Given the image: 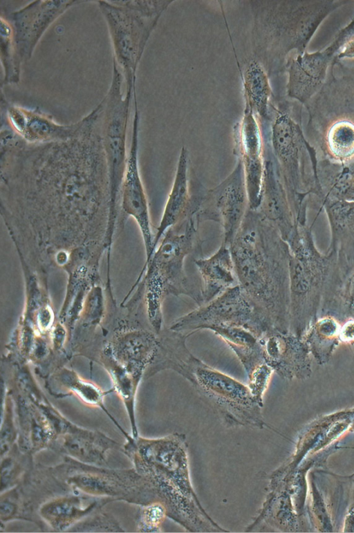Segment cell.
I'll return each mask as SVG.
<instances>
[{"label":"cell","mask_w":354,"mask_h":533,"mask_svg":"<svg viewBox=\"0 0 354 533\" xmlns=\"http://www.w3.org/2000/svg\"><path fill=\"white\" fill-rule=\"evenodd\" d=\"M107 22L115 53L114 59L122 70L126 91L134 88L136 71L146 40L140 11L124 1H99Z\"/></svg>","instance_id":"obj_9"},{"label":"cell","mask_w":354,"mask_h":533,"mask_svg":"<svg viewBox=\"0 0 354 533\" xmlns=\"http://www.w3.org/2000/svg\"><path fill=\"white\" fill-rule=\"evenodd\" d=\"M16 415L12 410L5 408L1 413V457L3 456L17 442L18 429Z\"/></svg>","instance_id":"obj_33"},{"label":"cell","mask_w":354,"mask_h":533,"mask_svg":"<svg viewBox=\"0 0 354 533\" xmlns=\"http://www.w3.org/2000/svg\"><path fill=\"white\" fill-rule=\"evenodd\" d=\"M75 1H35L12 12L15 42L21 62L31 57L46 30Z\"/></svg>","instance_id":"obj_13"},{"label":"cell","mask_w":354,"mask_h":533,"mask_svg":"<svg viewBox=\"0 0 354 533\" xmlns=\"http://www.w3.org/2000/svg\"><path fill=\"white\" fill-rule=\"evenodd\" d=\"M57 480L69 490L139 505L152 502L156 494L152 483L135 468L109 469L65 456L50 467Z\"/></svg>","instance_id":"obj_6"},{"label":"cell","mask_w":354,"mask_h":533,"mask_svg":"<svg viewBox=\"0 0 354 533\" xmlns=\"http://www.w3.org/2000/svg\"><path fill=\"white\" fill-rule=\"evenodd\" d=\"M203 189L201 183L191 178L189 155L183 147L177 163L174 183L154 235V252L169 228L189 214H196Z\"/></svg>","instance_id":"obj_12"},{"label":"cell","mask_w":354,"mask_h":533,"mask_svg":"<svg viewBox=\"0 0 354 533\" xmlns=\"http://www.w3.org/2000/svg\"><path fill=\"white\" fill-rule=\"evenodd\" d=\"M330 53L327 50L306 54L293 62L289 84L292 96L304 101L315 91L324 80Z\"/></svg>","instance_id":"obj_23"},{"label":"cell","mask_w":354,"mask_h":533,"mask_svg":"<svg viewBox=\"0 0 354 533\" xmlns=\"http://www.w3.org/2000/svg\"><path fill=\"white\" fill-rule=\"evenodd\" d=\"M217 326L241 327L259 338L275 331L265 312L239 284L178 317L171 323L169 329L189 337L198 330H209Z\"/></svg>","instance_id":"obj_7"},{"label":"cell","mask_w":354,"mask_h":533,"mask_svg":"<svg viewBox=\"0 0 354 533\" xmlns=\"http://www.w3.org/2000/svg\"><path fill=\"white\" fill-rule=\"evenodd\" d=\"M249 209L243 166L238 160L231 174L215 187L204 189L195 218L209 221L222 227V243L230 247Z\"/></svg>","instance_id":"obj_8"},{"label":"cell","mask_w":354,"mask_h":533,"mask_svg":"<svg viewBox=\"0 0 354 533\" xmlns=\"http://www.w3.org/2000/svg\"><path fill=\"white\" fill-rule=\"evenodd\" d=\"M317 178L322 203L326 200L354 202V161L341 163L318 159Z\"/></svg>","instance_id":"obj_24"},{"label":"cell","mask_w":354,"mask_h":533,"mask_svg":"<svg viewBox=\"0 0 354 533\" xmlns=\"http://www.w3.org/2000/svg\"><path fill=\"white\" fill-rule=\"evenodd\" d=\"M119 446L100 431L74 424L56 439L50 449L84 463L104 466L108 452Z\"/></svg>","instance_id":"obj_18"},{"label":"cell","mask_w":354,"mask_h":533,"mask_svg":"<svg viewBox=\"0 0 354 533\" xmlns=\"http://www.w3.org/2000/svg\"><path fill=\"white\" fill-rule=\"evenodd\" d=\"M6 117L7 124L30 144L67 140L74 136L84 122L83 118L69 125L59 124L39 110L16 105L7 108Z\"/></svg>","instance_id":"obj_16"},{"label":"cell","mask_w":354,"mask_h":533,"mask_svg":"<svg viewBox=\"0 0 354 533\" xmlns=\"http://www.w3.org/2000/svg\"><path fill=\"white\" fill-rule=\"evenodd\" d=\"M246 88L251 101L261 111L266 106L269 90L267 79L257 64H251L247 73Z\"/></svg>","instance_id":"obj_29"},{"label":"cell","mask_w":354,"mask_h":533,"mask_svg":"<svg viewBox=\"0 0 354 533\" xmlns=\"http://www.w3.org/2000/svg\"><path fill=\"white\" fill-rule=\"evenodd\" d=\"M340 340L348 344H354V319L344 322L340 327Z\"/></svg>","instance_id":"obj_34"},{"label":"cell","mask_w":354,"mask_h":533,"mask_svg":"<svg viewBox=\"0 0 354 533\" xmlns=\"http://www.w3.org/2000/svg\"><path fill=\"white\" fill-rule=\"evenodd\" d=\"M339 323L331 317H320L302 337L319 364L328 362L339 344Z\"/></svg>","instance_id":"obj_25"},{"label":"cell","mask_w":354,"mask_h":533,"mask_svg":"<svg viewBox=\"0 0 354 533\" xmlns=\"http://www.w3.org/2000/svg\"><path fill=\"white\" fill-rule=\"evenodd\" d=\"M66 491L53 474L50 467L32 466L21 481L1 494V524L14 519L34 522L40 527L42 521L38 512L47 500Z\"/></svg>","instance_id":"obj_10"},{"label":"cell","mask_w":354,"mask_h":533,"mask_svg":"<svg viewBox=\"0 0 354 533\" xmlns=\"http://www.w3.org/2000/svg\"><path fill=\"white\" fill-rule=\"evenodd\" d=\"M1 215L15 246L106 248L111 195L102 129L1 151Z\"/></svg>","instance_id":"obj_1"},{"label":"cell","mask_w":354,"mask_h":533,"mask_svg":"<svg viewBox=\"0 0 354 533\" xmlns=\"http://www.w3.org/2000/svg\"><path fill=\"white\" fill-rule=\"evenodd\" d=\"M72 532H124L113 516L102 511V508L93 512L75 526Z\"/></svg>","instance_id":"obj_30"},{"label":"cell","mask_w":354,"mask_h":533,"mask_svg":"<svg viewBox=\"0 0 354 533\" xmlns=\"http://www.w3.org/2000/svg\"><path fill=\"white\" fill-rule=\"evenodd\" d=\"M260 342L266 362L280 376L292 378L310 373V353L302 337L272 331L261 337Z\"/></svg>","instance_id":"obj_14"},{"label":"cell","mask_w":354,"mask_h":533,"mask_svg":"<svg viewBox=\"0 0 354 533\" xmlns=\"http://www.w3.org/2000/svg\"><path fill=\"white\" fill-rule=\"evenodd\" d=\"M238 155L243 166L249 208L257 210L261 201L264 155L259 129L251 117L244 120L241 128Z\"/></svg>","instance_id":"obj_19"},{"label":"cell","mask_w":354,"mask_h":533,"mask_svg":"<svg viewBox=\"0 0 354 533\" xmlns=\"http://www.w3.org/2000/svg\"><path fill=\"white\" fill-rule=\"evenodd\" d=\"M165 506L158 502L140 505L137 516V531L154 532L160 531V526L166 516Z\"/></svg>","instance_id":"obj_31"},{"label":"cell","mask_w":354,"mask_h":533,"mask_svg":"<svg viewBox=\"0 0 354 533\" xmlns=\"http://www.w3.org/2000/svg\"><path fill=\"white\" fill-rule=\"evenodd\" d=\"M1 459V492L17 485L34 465L32 455L22 451L17 442Z\"/></svg>","instance_id":"obj_27"},{"label":"cell","mask_w":354,"mask_h":533,"mask_svg":"<svg viewBox=\"0 0 354 533\" xmlns=\"http://www.w3.org/2000/svg\"><path fill=\"white\" fill-rule=\"evenodd\" d=\"M111 501L70 490L45 501L38 514L53 531L65 532Z\"/></svg>","instance_id":"obj_17"},{"label":"cell","mask_w":354,"mask_h":533,"mask_svg":"<svg viewBox=\"0 0 354 533\" xmlns=\"http://www.w3.org/2000/svg\"><path fill=\"white\" fill-rule=\"evenodd\" d=\"M203 281V304L215 299L234 286L236 279L230 247L221 243L218 250L208 258L194 261Z\"/></svg>","instance_id":"obj_22"},{"label":"cell","mask_w":354,"mask_h":533,"mask_svg":"<svg viewBox=\"0 0 354 533\" xmlns=\"http://www.w3.org/2000/svg\"><path fill=\"white\" fill-rule=\"evenodd\" d=\"M238 284L274 330L290 333V251L279 231L250 208L230 245Z\"/></svg>","instance_id":"obj_2"},{"label":"cell","mask_w":354,"mask_h":533,"mask_svg":"<svg viewBox=\"0 0 354 533\" xmlns=\"http://www.w3.org/2000/svg\"><path fill=\"white\" fill-rule=\"evenodd\" d=\"M326 146L327 154L322 159L341 163L354 161V124H335L326 135Z\"/></svg>","instance_id":"obj_26"},{"label":"cell","mask_w":354,"mask_h":533,"mask_svg":"<svg viewBox=\"0 0 354 533\" xmlns=\"http://www.w3.org/2000/svg\"><path fill=\"white\" fill-rule=\"evenodd\" d=\"M185 335L169 328L158 341V369L174 371L189 381L218 409L248 418L258 415L259 402L248 386L207 364L188 349Z\"/></svg>","instance_id":"obj_5"},{"label":"cell","mask_w":354,"mask_h":533,"mask_svg":"<svg viewBox=\"0 0 354 533\" xmlns=\"http://www.w3.org/2000/svg\"><path fill=\"white\" fill-rule=\"evenodd\" d=\"M320 317H331L339 323L354 319V265L336 269L323 293Z\"/></svg>","instance_id":"obj_21"},{"label":"cell","mask_w":354,"mask_h":533,"mask_svg":"<svg viewBox=\"0 0 354 533\" xmlns=\"http://www.w3.org/2000/svg\"><path fill=\"white\" fill-rule=\"evenodd\" d=\"M290 290V332L302 337L319 314L326 284L335 272L337 256L329 249L326 254L317 248L312 227L297 223L287 242Z\"/></svg>","instance_id":"obj_4"},{"label":"cell","mask_w":354,"mask_h":533,"mask_svg":"<svg viewBox=\"0 0 354 533\" xmlns=\"http://www.w3.org/2000/svg\"><path fill=\"white\" fill-rule=\"evenodd\" d=\"M1 59L4 70V82L16 83L19 80L21 63L16 48L12 24L1 17Z\"/></svg>","instance_id":"obj_28"},{"label":"cell","mask_w":354,"mask_h":533,"mask_svg":"<svg viewBox=\"0 0 354 533\" xmlns=\"http://www.w3.org/2000/svg\"><path fill=\"white\" fill-rule=\"evenodd\" d=\"M322 209L331 232L329 249L335 252L339 265H354V202L326 200Z\"/></svg>","instance_id":"obj_20"},{"label":"cell","mask_w":354,"mask_h":533,"mask_svg":"<svg viewBox=\"0 0 354 533\" xmlns=\"http://www.w3.org/2000/svg\"><path fill=\"white\" fill-rule=\"evenodd\" d=\"M198 225L195 216L190 214L169 228L144 266L143 271L147 268L149 319L157 332L161 328V303L166 296L186 295L198 306L203 305L201 289L192 284L184 268L188 255L201 253L203 242L198 234Z\"/></svg>","instance_id":"obj_3"},{"label":"cell","mask_w":354,"mask_h":533,"mask_svg":"<svg viewBox=\"0 0 354 533\" xmlns=\"http://www.w3.org/2000/svg\"><path fill=\"white\" fill-rule=\"evenodd\" d=\"M273 373V369L265 362L247 375L248 377V387L253 398L261 406L263 395L267 389Z\"/></svg>","instance_id":"obj_32"},{"label":"cell","mask_w":354,"mask_h":533,"mask_svg":"<svg viewBox=\"0 0 354 533\" xmlns=\"http://www.w3.org/2000/svg\"><path fill=\"white\" fill-rule=\"evenodd\" d=\"M134 103L132 137L121 188L120 210L124 215L132 217L139 227L145 247L147 265L154 252V235L151 230L148 201L139 171V115L136 98Z\"/></svg>","instance_id":"obj_11"},{"label":"cell","mask_w":354,"mask_h":533,"mask_svg":"<svg viewBox=\"0 0 354 533\" xmlns=\"http://www.w3.org/2000/svg\"><path fill=\"white\" fill-rule=\"evenodd\" d=\"M257 210L279 231L286 242L290 240L297 221L272 154L264 156L261 201Z\"/></svg>","instance_id":"obj_15"}]
</instances>
